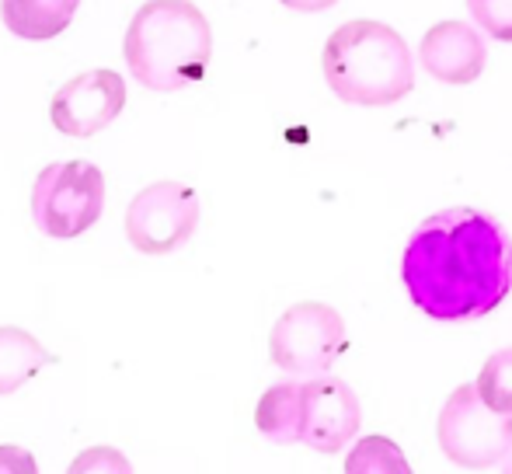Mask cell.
Masks as SVG:
<instances>
[{"mask_svg":"<svg viewBox=\"0 0 512 474\" xmlns=\"http://www.w3.org/2000/svg\"><path fill=\"white\" fill-rule=\"evenodd\" d=\"M401 279L425 318H485L512 290V241L499 220L471 206L432 213L408 237Z\"/></svg>","mask_w":512,"mask_h":474,"instance_id":"1","label":"cell"},{"mask_svg":"<svg viewBox=\"0 0 512 474\" xmlns=\"http://www.w3.org/2000/svg\"><path fill=\"white\" fill-rule=\"evenodd\" d=\"M122 56L147 91L175 95L206 77L213 28L192 0H147L129 21Z\"/></svg>","mask_w":512,"mask_h":474,"instance_id":"2","label":"cell"},{"mask_svg":"<svg viewBox=\"0 0 512 474\" xmlns=\"http://www.w3.org/2000/svg\"><path fill=\"white\" fill-rule=\"evenodd\" d=\"M321 70L331 95L363 109H384L415 91V63L398 28L356 18L328 35Z\"/></svg>","mask_w":512,"mask_h":474,"instance_id":"3","label":"cell"},{"mask_svg":"<svg viewBox=\"0 0 512 474\" xmlns=\"http://www.w3.org/2000/svg\"><path fill=\"white\" fill-rule=\"evenodd\" d=\"M105 210V171L91 161H56L32 185V217L46 237L88 234Z\"/></svg>","mask_w":512,"mask_h":474,"instance_id":"4","label":"cell"},{"mask_svg":"<svg viewBox=\"0 0 512 474\" xmlns=\"http://www.w3.org/2000/svg\"><path fill=\"white\" fill-rule=\"evenodd\" d=\"M436 436L446 461L467 471L499 468L512 457V415L488 408L474 384L457 387L446 398Z\"/></svg>","mask_w":512,"mask_h":474,"instance_id":"5","label":"cell"},{"mask_svg":"<svg viewBox=\"0 0 512 474\" xmlns=\"http://www.w3.org/2000/svg\"><path fill=\"white\" fill-rule=\"evenodd\" d=\"M345 349V321L331 304L300 300L286 307L283 318L272 325L269 356L283 373L293 377H321L331 370Z\"/></svg>","mask_w":512,"mask_h":474,"instance_id":"6","label":"cell"},{"mask_svg":"<svg viewBox=\"0 0 512 474\" xmlns=\"http://www.w3.org/2000/svg\"><path fill=\"white\" fill-rule=\"evenodd\" d=\"M199 227V196L185 182H154L133 196L126 237L143 255H171L192 241Z\"/></svg>","mask_w":512,"mask_h":474,"instance_id":"7","label":"cell"},{"mask_svg":"<svg viewBox=\"0 0 512 474\" xmlns=\"http://www.w3.org/2000/svg\"><path fill=\"white\" fill-rule=\"evenodd\" d=\"M126 109V81L115 70H88L53 95L49 119L67 136H95Z\"/></svg>","mask_w":512,"mask_h":474,"instance_id":"8","label":"cell"},{"mask_svg":"<svg viewBox=\"0 0 512 474\" xmlns=\"http://www.w3.org/2000/svg\"><path fill=\"white\" fill-rule=\"evenodd\" d=\"M363 426V408L345 380L307 377L304 380V443L317 454H342Z\"/></svg>","mask_w":512,"mask_h":474,"instance_id":"9","label":"cell"},{"mask_svg":"<svg viewBox=\"0 0 512 474\" xmlns=\"http://www.w3.org/2000/svg\"><path fill=\"white\" fill-rule=\"evenodd\" d=\"M418 63L443 84H474L488 63V49L474 25L439 21L418 42Z\"/></svg>","mask_w":512,"mask_h":474,"instance_id":"10","label":"cell"},{"mask_svg":"<svg viewBox=\"0 0 512 474\" xmlns=\"http://www.w3.org/2000/svg\"><path fill=\"white\" fill-rule=\"evenodd\" d=\"M255 426L265 440L279 443V447L304 443V384L297 380L272 384L255 408Z\"/></svg>","mask_w":512,"mask_h":474,"instance_id":"11","label":"cell"},{"mask_svg":"<svg viewBox=\"0 0 512 474\" xmlns=\"http://www.w3.org/2000/svg\"><path fill=\"white\" fill-rule=\"evenodd\" d=\"M81 0H0V18L18 39L49 42L67 32Z\"/></svg>","mask_w":512,"mask_h":474,"instance_id":"12","label":"cell"},{"mask_svg":"<svg viewBox=\"0 0 512 474\" xmlns=\"http://www.w3.org/2000/svg\"><path fill=\"white\" fill-rule=\"evenodd\" d=\"M46 363L49 353L35 335L14 325H0V398L21 391Z\"/></svg>","mask_w":512,"mask_h":474,"instance_id":"13","label":"cell"},{"mask_svg":"<svg viewBox=\"0 0 512 474\" xmlns=\"http://www.w3.org/2000/svg\"><path fill=\"white\" fill-rule=\"evenodd\" d=\"M345 471L349 474H408L411 464L405 450L387 436H366L356 443L349 457H345Z\"/></svg>","mask_w":512,"mask_h":474,"instance_id":"14","label":"cell"},{"mask_svg":"<svg viewBox=\"0 0 512 474\" xmlns=\"http://www.w3.org/2000/svg\"><path fill=\"white\" fill-rule=\"evenodd\" d=\"M474 387H478V394L485 398L488 408L512 415V346L499 349V353L485 359Z\"/></svg>","mask_w":512,"mask_h":474,"instance_id":"15","label":"cell"},{"mask_svg":"<svg viewBox=\"0 0 512 474\" xmlns=\"http://www.w3.org/2000/svg\"><path fill=\"white\" fill-rule=\"evenodd\" d=\"M467 11L488 39L512 42V0H467Z\"/></svg>","mask_w":512,"mask_h":474,"instance_id":"16","label":"cell"},{"mask_svg":"<svg viewBox=\"0 0 512 474\" xmlns=\"http://www.w3.org/2000/svg\"><path fill=\"white\" fill-rule=\"evenodd\" d=\"M70 471H81V474H88V471H129V461L119 454V450H112V447H95V450H88V454H81L74 464H70Z\"/></svg>","mask_w":512,"mask_h":474,"instance_id":"17","label":"cell"},{"mask_svg":"<svg viewBox=\"0 0 512 474\" xmlns=\"http://www.w3.org/2000/svg\"><path fill=\"white\" fill-rule=\"evenodd\" d=\"M0 471H11V474H35V457L21 447H7L0 443Z\"/></svg>","mask_w":512,"mask_h":474,"instance_id":"18","label":"cell"},{"mask_svg":"<svg viewBox=\"0 0 512 474\" xmlns=\"http://www.w3.org/2000/svg\"><path fill=\"white\" fill-rule=\"evenodd\" d=\"M283 7H290V11H300V14H314V11H328V7H335L338 0H279Z\"/></svg>","mask_w":512,"mask_h":474,"instance_id":"19","label":"cell"},{"mask_svg":"<svg viewBox=\"0 0 512 474\" xmlns=\"http://www.w3.org/2000/svg\"><path fill=\"white\" fill-rule=\"evenodd\" d=\"M509 471H512V464H509Z\"/></svg>","mask_w":512,"mask_h":474,"instance_id":"20","label":"cell"}]
</instances>
